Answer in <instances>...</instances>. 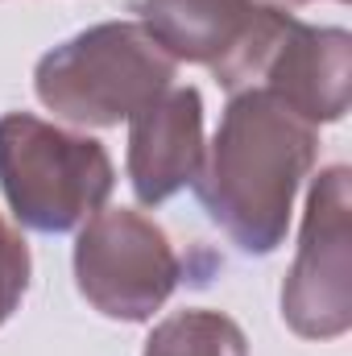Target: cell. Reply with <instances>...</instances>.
<instances>
[{"mask_svg": "<svg viewBox=\"0 0 352 356\" xmlns=\"http://www.w3.org/2000/svg\"><path fill=\"white\" fill-rule=\"evenodd\" d=\"M319 133L265 88L232 91L203 166L195 195L207 220L249 257H269L290 228L294 195L311 175Z\"/></svg>", "mask_w": 352, "mask_h": 356, "instance_id": "cell-1", "label": "cell"}, {"mask_svg": "<svg viewBox=\"0 0 352 356\" xmlns=\"http://www.w3.org/2000/svg\"><path fill=\"white\" fill-rule=\"evenodd\" d=\"M175 58L141 21H99L33 67L38 99L83 129H112L175 88Z\"/></svg>", "mask_w": 352, "mask_h": 356, "instance_id": "cell-2", "label": "cell"}, {"mask_svg": "<svg viewBox=\"0 0 352 356\" xmlns=\"http://www.w3.org/2000/svg\"><path fill=\"white\" fill-rule=\"evenodd\" d=\"M116 186L108 149L29 112L0 116V191L17 224L63 236L83 228Z\"/></svg>", "mask_w": 352, "mask_h": 356, "instance_id": "cell-3", "label": "cell"}, {"mask_svg": "<svg viewBox=\"0 0 352 356\" xmlns=\"http://www.w3.org/2000/svg\"><path fill=\"white\" fill-rule=\"evenodd\" d=\"M178 277L182 261L170 236L133 207H99L75 236V286L104 319H154Z\"/></svg>", "mask_w": 352, "mask_h": 356, "instance_id": "cell-4", "label": "cell"}, {"mask_svg": "<svg viewBox=\"0 0 352 356\" xmlns=\"http://www.w3.org/2000/svg\"><path fill=\"white\" fill-rule=\"evenodd\" d=\"M282 319L303 340H340L352 327V170L328 166L307 191L294 266L282 282Z\"/></svg>", "mask_w": 352, "mask_h": 356, "instance_id": "cell-5", "label": "cell"}, {"mask_svg": "<svg viewBox=\"0 0 352 356\" xmlns=\"http://www.w3.org/2000/svg\"><path fill=\"white\" fill-rule=\"evenodd\" d=\"M290 17V8L262 0H137V21L145 33L175 63L207 67L224 91L257 83Z\"/></svg>", "mask_w": 352, "mask_h": 356, "instance_id": "cell-6", "label": "cell"}, {"mask_svg": "<svg viewBox=\"0 0 352 356\" xmlns=\"http://www.w3.org/2000/svg\"><path fill=\"white\" fill-rule=\"evenodd\" d=\"M253 88L278 95L307 124H336L349 112L352 91V38L340 25L286 21Z\"/></svg>", "mask_w": 352, "mask_h": 356, "instance_id": "cell-7", "label": "cell"}, {"mask_svg": "<svg viewBox=\"0 0 352 356\" xmlns=\"http://www.w3.org/2000/svg\"><path fill=\"white\" fill-rule=\"evenodd\" d=\"M203 95L166 88L129 116V182L137 203L158 207L191 186L203 166Z\"/></svg>", "mask_w": 352, "mask_h": 356, "instance_id": "cell-8", "label": "cell"}, {"mask_svg": "<svg viewBox=\"0 0 352 356\" xmlns=\"http://www.w3.org/2000/svg\"><path fill=\"white\" fill-rule=\"evenodd\" d=\"M141 356H249V340L224 311L186 307L150 332Z\"/></svg>", "mask_w": 352, "mask_h": 356, "instance_id": "cell-9", "label": "cell"}, {"mask_svg": "<svg viewBox=\"0 0 352 356\" xmlns=\"http://www.w3.org/2000/svg\"><path fill=\"white\" fill-rule=\"evenodd\" d=\"M29 273H33V261H29L25 236L0 216V327L21 307V298L29 290Z\"/></svg>", "mask_w": 352, "mask_h": 356, "instance_id": "cell-10", "label": "cell"}, {"mask_svg": "<svg viewBox=\"0 0 352 356\" xmlns=\"http://www.w3.org/2000/svg\"><path fill=\"white\" fill-rule=\"evenodd\" d=\"M262 4H273V8H298V4H315V0H262ZM344 4V0H336Z\"/></svg>", "mask_w": 352, "mask_h": 356, "instance_id": "cell-11", "label": "cell"}]
</instances>
